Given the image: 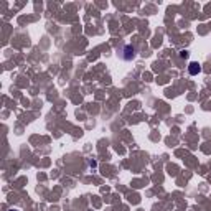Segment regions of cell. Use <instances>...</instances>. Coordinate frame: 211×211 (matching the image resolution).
I'll return each instance as SVG.
<instances>
[{
    "instance_id": "7a4b0ae2",
    "label": "cell",
    "mask_w": 211,
    "mask_h": 211,
    "mask_svg": "<svg viewBox=\"0 0 211 211\" xmlns=\"http://www.w3.org/2000/svg\"><path fill=\"white\" fill-rule=\"evenodd\" d=\"M188 73H190V74H191V76H196V74H200V73H201V66H200V64H198V63H190V66H188Z\"/></svg>"
},
{
    "instance_id": "3957f363",
    "label": "cell",
    "mask_w": 211,
    "mask_h": 211,
    "mask_svg": "<svg viewBox=\"0 0 211 211\" xmlns=\"http://www.w3.org/2000/svg\"><path fill=\"white\" fill-rule=\"evenodd\" d=\"M180 56H181V58H188V51H180Z\"/></svg>"
},
{
    "instance_id": "277c9868",
    "label": "cell",
    "mask_w": 211,
    "mask_h": 211,
    "mask_svg": "<svg viewBox=\"0 0 211 211\" xmlns=\"http://www.w3.org/2000/svg\"><path fill=\"white\" fill-rule=\"evenodd\" d=\"M12 211H17V209H12Z\"/></svg>"
},
{
    "instance_id": "6da1fadb",
    "label": "cell",
    "mask_w": 211,
    "mask_h": 211,
    "mask_svg": "<svg viewBox=\"0 0 211 211\" xmlns=\"http://www.w3.org/2000/svg\"><path fill=\"white\" fill-rule=\"evenodd\" d=\"M120 53H122V58L125 61H131V59L135 58V48H134L132 45H125Z\"/></svg>"
}]
</instances>
